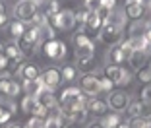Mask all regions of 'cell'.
Masks as SVG:
<instances>
[{"label":"cell","mask_w":151,"mask_h":128,"mask_svg":"<svg viewBox=\"0 0 151 128\" xmlns=\"http://www.w3.org/2000/svg\"><path fill=\"white\" fill-rule=\"evenodd\" d=\"M47 23L49 27H52L54 31L62 29V31H68L76 25V16H74V10H60L58 14L47 18Z\"/></svg>","instance_id":"obj_1"},{"label":"cell","mask_w":151,"mask_h":128,"mask_svg":"<svg viewBox=\"0 0 151 128\" xmlns=\"http://www.w3.org/2000/svg\"><path fill=\"white\" fill-rule=\"evenodd\" d=\"M41 37H43V33H41L39 27L25 29V33H23V35L18 39V47L22 49L23 56H25V54H33V53H35V47L39 45Z\"/></svg>","instance_id":"obj_2"},{"label":"cell","mask_w":151,"mask_h":128,"mask_svg":"<svg viewBox=\"0 0 151 128\" xmlns=\"http://www.w3.org/2000/svg\"><path fill=\"white\" fill-rule=\"evenodd\" d=\"M99 39H101V43L109 45V47H114V45L122 39V27L114 25V23H111V22L103 23L101 31H99Z\"/></svg>","instance_id":"obj_3"},{"label":"cell","mask_w":151,"mask_h":128,"mask_svg":"<svg viewBox=\"0 0 151 128\" xmlns=\"http://www.w3.org/2000/svg\"><path fill=\"white\" fill-rule=\"evenodd\" d=\"M74 54L76 58H83V56H95V47L93 43H91V39H89L85 33H78V35H74Z\"/></svg>","instance_id":"obj_4"},{"label":"cell","mask_w":151,"mask_h":128,"mask_svg":"<svg viewBox=\"0 0 151 128\" xmlns=\"http://www.w3.org/2000/svg\"><path fill=\"white\" fill-rule=\"evenodd\" d=\"M37 14V4L33 2V0H19L18 4H16V8H14V16H16V20H19V22H31L33 18H35Z\"/></svg>","instance_id":"obj_5"},{"label":"cell","mask_w":151,"mask_h":128,"mask_svg":"<svg viewBox=\"0 0 151 128\" xmlns=\"http://www.w3.org/2000/svg\"><path fill=\"white\" fill-rule=\"evenodd\" d=\"M66 43L64 41H56V39H52V41H45V45H43V54L47 58H50V60H60V58H64L66 56Z\"/></svg>","instance_id":"obj_6"},{"label":"cell","mask_w":151,"mask_h":128,"mask_svg":"<svg viewBox=\"0 0 151 128\" xmlns=\"http://www.w3.org/2000/svg\"><path fill=\"white\" fill-rule=\"evenodd\" d=\"M107 103H109V109L116 111V113H122V111H126L128 105H130V95L124 93V91H111Z\"/></svg>","instance_id":"obj_7"},{"label":"cell","mask_w":151,"mask_h":128,"mask_svg":"<svg viewBox=\"0 0 151 128\" xmlns=\"http://www.w3.org/2000/svg\"><path fill=\"white\" fill-rule=\"evenodd\" d=\"M80 89L85 93V95H97L99 91H101V84H99V78L95 74H83L80 80Z\"/></svg>","instance_id":"obj_8"},{"label":"cell","mask_w":151,"mask_h":128,"mask_svg":"<svg viewBox=\"0 0 151 128\" xmlns=\"http://www.w3.org/2000/svg\"><path fill=\"white\" fill-rule=\"evenodd\" d=\"M41 82H43V85L47 89H54L62 84V72L58 70L56 66H50L41 74Z\"/></svg>","instance_id":"obj_9"},{"label":"cell","mask_w":151,"mask_h":128,"mask_svg":"<svg viewBox=\"0 0 151 128\" xmlns=\"http://www.w3.org/2000/svg\"><path fill=\"white\" fill-rule=\"evenodd\" d=\"M85 109H87V113H93V115L97 116H105L109 113V103L107 99H101V97H89L83 101Z\"/></svg>","instance_id":"obj_10"},{"label":"cell","mask_w":151,"mask_h":128,"mask_svg":"<svg viewBox=\"0 0 151 128\" xmlns=\"http://www.w3.org/2000/svg\"><path fill=\"white\" fill-rule=\"evenodd\" d=\"M101 27H103V20L97 16V12L95 10H91L89 12V16H87V20H85V23H83V33L85 35H99V31H101Z\"/></svg>","instance_id":"obj_11"},{"label":"cell","mask_w":151,"mask_h":128,"mask_svg":"<svg viewBox=\"0 0 151 128\" xmlns=\"http://www.w3.org/2000/svg\"><path fill=\"white\" fill-rule=\"evenodd\" d=\"M124 14H126V18H130L132 22H136V20H143V18H145V6H142L139 2L126 4Z\"/></svg>","instance_id":"obj_12"},{"label":"cell","mask_w":151,"mask_h":128,"mask_svg":"<svg viewBox=\"0 0 151 128\" xmlns=\"http://www.w3.org/2000/svg\"><path fill=\"white\" fill-rule=\"evenodd\" d=\"M76 101H85L83 99V91L78 88H68L62 91V97H60V105H66V103H76Z\"/></svg>","instance_id":"obj_13"},{"label":"cell","mask_w":151,"mask_h":128,"mask_svg":"<svg viewBox=\"0 0 151 128\" xmlns=\"http://www.w3.org/2000/svg\"><path fill=\"white\" fill-rule=\"evenodd\" d=\"M43 89H45V85H43V82H41V78H37V80H25V82H23V91H25V95L37 97Z\"/></svg>","instance_id":"obj_14"},{"label":"cell","mask_w":151,"mask_h":128,"mask_svg":"<svg viewBox=\"0 0 151 128\" xmlns=\"http://www.w3.org/2000/svg\"><path fill=\"white\" fill-rule=\"evenodd\" d=\"M35 99H37V103H39L41 107H45V109H52V107L56 105V99H54L52 89H47V88H45Z\"/></svg>","instance_id":"obj_15"},{"label":"cell","mask_w":151,"mask_h":128,"mask_svg":"<svg viewBox=\"0 0 151 128\" xmlns=\"http://www.w3.org/2000/svg\"><path fill=\"white\" fill-rule=\"evenodd\" d=\"M145 60H147L145 51H132V54L128 56V62H130V66H132L134 70H142V68L145 66Z\"/></svg>","instance_id":"obj_16"},{"label":"cell","mask_w":151,"mask_h":128,"mask_svg":"<svg viewBox=\"0 0 151 128\" xmlns=\"http://www.w3.org/2000/svg\"><path fill=\"white\" fill-rule=\"evenodd\" d=\"M122 72H124V68H122V66H114V64H107V66L103 68V74H105V78L111 80L114 85L120 82V78H122Z\"/></svg>","instance_id":"obj_17"},{"label":"cell","mask_w":151,"mask_h":128,"mask_svg":"<svg viewBox=\"0 0 151 128\" xmlns=\"http://www.w3.org/2000/svg\"><path fill=\"white\" fill-rule=\"evenodd\" d=\"M4 56L8 58L10 62H19L23 58V53H22V49L18 47V43H8L4 47Z\"/></svg>","instance_id":"obj_18"},{"label":"cell","mask_w":151,"mask_h":128,"mask_svg":"<svg viewBox=\"0 0 151 128\" xmlns=\"http://www.w3.org/2000/svg\"><path fill=\"white\" fill-rule=\"evenodd\" d=\"M18 74L23 78V82H25V80H37V78H41V72H39V68H37L35 64H22L19 70H18Z\"/></svg>","instance_id":"obj_19"},{"label":"cell","mask_w":151,"mask_h":128,"mask_svg":"<svg viewBox=\"0 0 151 128\" xmlns=\"http://www.w3.org/2000/svg\"><path fill=\"white\" fill-rule=\"evenodd\" d=\"M16 113V105L12 101H0V124H6Z\"/></svg>","instance_id":"obj_20"},{"label":"cell","mask_w":151,"mask_h":128,"mask_svg":"<svg viewBox=\"0 0 151 128\" xmlns=\"http://www.w3.org/2000/svg\"><path fill=\"white\" fill-rule=\"evenodd\" d=\"M147 29H149V23H147L145 20H136V22H132V25H130V37L145 35Z\"/></svg>","instance_id":"obj_21"},{"label":"cell","mask_w":151,"mask_h":128,"mask_svg":"<svg viewBox=\"0 0 151 128\" xmlns=\"http://www.w3.org/2000/svg\"><path fill=\"white\" fill-rule=\"evenodd\" d=\"M107 60H109V64H114V66H120V64H124L126 56L122 54L120 47H112V49L107 53Z\"/></svg>","instance_id":"obj_22"},{"label":"cell","mask_w":151,"mask_h":128,"mask_svg":"<svg viewBox=\"0 0 151 128\" xmlns=\"http://www.w3.org/2000/svg\"><path fill=\"white\" fill-rule=\"evenodd\" d=\"M126 14H124V10H111V14H109V20L107 22H111V23H114V25H118V27H124V23H126V18H124ZM105 22V23H107Z\"/></svg>","instance_id":"obj_23"},{"label":"cell","mask_w":151,"mask_h":128,"mask_svg":"<svg viewBox=\"0 0 151 128\" xmlns=\"http://www.w3.org/2000/svg\"><path fill=\"white\" fill-rule=\"evenodd\" d=\"M130 45H132V49L134 51H149L151 49V45L147 43L145 35H139V37H130Z\"/></svg>","instance_id":"obj_24"},{"label":"cell","mask_w":151,"mask_h":128,"mask_svg":"<svg viewBox=\"0 0 151 128\" xmlns=\"http://www.w3.org/2000/svg\"><path fill=\"white\" fill-rule=\"evenodd\" d=\"M103 124H105V128H116L122 120H120V115L118 113H107V115L103 116V120H101Z\"/></svg>","instance_id":"obj_25"},{"label":"cell","mask_w":151,"mask_h":128,"mask_svg":"<svg viewBox=\"0 0 151 128\" xmlns=\"http://www.w3.org/2000/svg\"><path fill=\"white\" fill-rule=\"evenodd\" d=\"M37 107H39V103H37L35 97H31V95H25V97H23V101H22L23 113H29V115H33Z\"/></svg>","instance_id":"obj_26"},{"label":"cell","mask_w":151,"mask_h":128,"mask_svg":"<svg viewBox=\"0 0 151 128\" xmlns=\"http://www.w3.org/2000/svg\"><path fill=\"white\" fill-rule=\"evenodd\" d=\"M23 33H25V23L19 22V20H14V22L10 23V35L16 37V39H19Z\"/></svg>","instance_id":"obj_27"},{"label":"cell","mask_w":151,"mask_h":128,"mask_svg":"<svg viewBox=\"0 0 151 128\" xmlns=\"http://www.w3.org/2000/svg\"><path fill=\"white\" fill-rule=\"evenodd\" d=\"M60 72H62V82H72V80H76V76H78V68H76L74 64H66Z\"/></svg>","instance_id":"obj_28"},{"label":"cell","mask_w":151,"mask_h":128,"mask_svg":"<svg viewBox=\"0 0 151 128\" xmlns=\"http://www.w3.org/2000/svg\"><path fill=\"white\" fill-rule=\"evenodd\" d=\"M12 80L10 76H0V97H8V93H10V84H12Z\"/></svg>","instance_id":"obj_29"},{"label":"cell","mask_w":151,"mask_h":128,"mask_svg":"<svg viewBox=\"0 0 151 128\" xmlns=\"http://www.w3.org/2000/svg\"><path fill=\"white\" fill-rule=\"evenodd\" d=\"M130 128H151L149 119H142V116H132L128 122Z\"/></svg>","instance_id":"obj_30"},{"label":"cell","mask_w":151,"mask_h":128,"mask_svg":"<svg viewBox=\"0 0 151 128\" xmlns=\"http://www.w3.org/2000/svg\"><path fill=\"white\" fill-rule=\"evenodd\" d=\"M89 12H91L89 8H81V10H78V12H74V16H76V25H78V27H83V23H85V20H87Z\"/></svg>","instance_id":"obj_31"},{"label":"cell","mask_w":151,"mask_h":128,"mask_svg":"<svg viewBox=\"0 0 151 128\" xmlns=\"http://www.w3.org/2000/svg\"><path fill=\"white\" fill-rule=\"evenodd\" d=\"M45 128H62L60 116L58 115H49L47 119H45Z\"/></svg>","instance_id":"obj_32"},{"label":"cell","mask_w":151,"mask_h":128,"mask_svg":"<svg viewBox=\"0 0 151 128\" xmlns=\"http://www.w3.org/2000/svg\"><path fill=\"white\" fill-rule=\"evenodd\" d=\"M60 12V4H58L56 0H49L47 2V12H45V16L47 18H50V16H54V14Z\"/></svg>","instance_id":"obj_33"},{"label":"cell","mask_w":151,"mask_h":128,"mask_svg":"<svg viewBox=\"0 0 151 128\" xmlns=\"http://www.w3.org/2000/svg\"><path fill=\"white\" fill-rule=\"evenodd\" d=\"M23 126L25 128H45V120L39 119V116H35V115H31V119L27 120Z\"/></svg>","instance_id":"obj_34"},{"label":"cell","mask_w":151,"mask_h":128,"mask_svg":"<svg viewBox=\"0 0 151 128\" xmlns=\"http://www.w3.org/2000/svg\"><path fill=\"white\" fill-rule=\"evenodd\" d=\"M142 119H151V103H145V101H139V115Z\"/></svg>","instance_id":"obj_35"},{"label":"cell","mask_w":151,"mask_h":128,"mask_svg":"<svg viewBox=\"0 0 151 128\" xmlns=\"http://www.w3.org/2000/svg\"><path fill=\"white\" fill-rule=\"evenodd\" d=\"M31 23H33V27H39V29H41V27L47 25V16H45V14H39V12H37V14H35V18L31 20Z\"/></svg>","instance_id":"obj_36"},{"label":"cell","mask_w":151,"mask_h":128,"mask_svg":"<svg viewBox=\"0 0 151 128\" xmlns=\"http://www.w3.org/2000/svg\"><path fill=\"white\" fill-rule=\"evenodd\" d=\"M76 62H78V68H81V70H87V68L91 66V62H93V56H83V58H76Z\"/></svg>","instance_id":"obj_37"},{"label":"cell","mask_w":151,"mask_h":128,"mask_svg":"<svg viewBox=\"0 0 151 128\" xmlns=\"http://www.w3.org/2000/svg\"><path fill=\"white\" fill-rule=\"evenodd\" d=\"M19 91H22V85H19L16 80H12V84H10V93H8V97H16V95H19Z\"/></svg>","instance_id":"obj_38"},{"label":"cell","mask_w":151,"mask_h":128,"mask_svg":"<svg viewBox=\"0 0 151 128\" xmlns=\"http://www.w3.org/2000/svg\"><path fill=\"white\" fill-rule=\"evenodd\" d=\"M99 84H101V91H112V88H114V84L107 78H103V80L99 78Z\"/></svg>","instance_id":"obj_39"},{"label":"cell","mask_w":151,"mask_h":128,"mask_svg":"<svg viewBox=\"0 0 151 128\" xmlns=\"http://www.w3.org/2000/svg\"><path fill=\"white\" fill-rule=\"evenodd\" d=\"M120 51H122V54H124V56H126V60H128V56H130V54H132V45H130V39L128 41H124V43H122V45H120Z\"/></svg>","instance_id":"obj_40"},{"label":"cell","mask_w":151,"mask_h":128,"mask_svg":"<svg viewBox=\"0 0 151 128\" xmlns=\"http://www.w3.org/2000/svg\"><path fill=\"white\" fill-rule=\"evenodd\" d=\"M142 101H145V103H151V84H147L145 88L142 89Z\"/></svg>","instance_id":"obj_41"},{"label":"cell","mask_w":151,"mask_h":128,"mask_svg":"<svg viewBox=\"0 0 151 128\" xmlns=\"http://www.w3.org/2000/svg\"><path fill=\"white\" fill-rule=\"evenodd\" d=\"M139 72V80L142 82H151V70L149 68H142V70H138Z\"/></svg>","instance_id":"obj_42"},{"label":"cell","mask_w":151,"mask_h":128,"mask_svg":"<svg viewBox=\"0 0 151 128\" xmlns=\"http://www.w3.org/2000/svg\"><path fill=\"white\" fill-rule=\"evenodd\" d=\"M95 12H97V16H99V18L103 20V23H105V22L109 20V14H111V12H109L107 8H103V6H99V8L95 10Z\"/></svg>","instance_id":"obj_43"},{"label":"cell","mask_w":151,"mask_h":128,"mask_svg":"<svg viewBox=\"0 0 151 128\" xmlns=\"http://www.w3.org/2000/svg\"><path fill=\"white\" fill-rule=\"evenodd\" d=\"M130 82H132V74H130L128 70H124L122 72V78H120V82H118V85H128Z\"/></svg>","instance_id":"obj_44"},{"label":"cell","mask_w":151,"mask_h":128,"mask_svg":"<svg viewBox=\"0 0 151 128\" xmlns=\"http://www.w3.org/2000/svg\"><path fill=\"white\" fill-rule=\"evenodd\" d=\"M126 111L130 113V116H138L139 115V103H130Z\"/></svg>","instance_id":"obj_45"},{"label":"cell","mask_w":151,"mask_h":128,"mask_svg":"<svg viewBox=\"0 0 151 128\" xmlns=\"http://www.w3.org/2000/svg\"><path fill=\"white\" fill-rule=\"evenodd\" d=\"M101 6H103V8H107L109 12H111V10L116 8V0H101Z\"/></svg>","instance_id":"obj_46"},{"label":"cell","mask_w":151,"mask_h":128,"mask_svg":"<svg viewBox=\"0 0 151 128\" xmlns=\"http://www.w3.org/2000/svg\"><path fill=\"white\" fill-rule=\"evenodd\" d=\"M101 6V0H85V8L89 10H97Z\"/></svg>","instance_id":"obj_47"},{"label":"cell","mask_w":151,"mask_h":128,"mask_svg":"<svg viewBox=\"0 0 151 128\" xmlns=\"http://www.w3.org/2000/svg\"><path fill=\"white\" fill-rule=\"evenodd\" d=\"M8 64H10V60L4 56V54H0V70H6V68H8Z\"/></svg>","instance_id":"obj_48"},{"label":"cell","mask_w":151,"mask_h":128,"mask_svg":"<svg viewBox=\"0 0 151 128\" xmlns=\"http://www.w3.org/2000/svg\"><path fill=\"white\" fill-rule=\"evenodd\" d=\"M85 128H105V124H103L101 120H93V122H89Z\"/></svg>","instance_id":"obj_49"},{"label":"cell","mask_w":151,"mask_h":128,"mask_svg":"<svg viewBox=\"0 0 151 128\" xmlns=\"http://www.w3.org/2000/svg\"><path fill=\"white\" fill-rule=\"evenodd\" d=\"M6 22H8V18H6V14H0V27L4 25Z\"/></svg>","instance_id":"obj_50"},{"label":"cell","mask_w":151,"mask_h":128,"mask_svg":"<svg viewBox=\"0 0 151 128\" xmlns=\"http://www.w3.org/2000/svg\"><path fill=\"white\" fill-rule=\"evenodd\" d=\"M138 2L142 6H145V8H147V6H151V0H138Z\"/></svg>","instance_id":"obj_51"},{"label":"cell","mask_w":151,"mask_h":128,"mask_svg":"<svg viewBox=\"0 0 151 128\" xmlns=\"http://www.w3.org/2000/svg\"><path fill=\"white\" fill-rule=\"evenodd\" d=\"M145 39H147V43L151 45V27H149V29H147V33H145Z\"/></svg>","instance_id":"obj_52"},{"label":"cell","mask_w":151,"mask_h":128,"mask_svg":"<svg viewBox=\"0 0 151 128\" xmlns=\"http://www.w3.org/2000/svg\"><path fill=\"white\" fill-rule=\"evenodd\" d=\"M8 128H25V126H23V124H18V122H16V124H10Z\"/></svg>","instance_id":"obj_53"},{"label":"cell","mask_w":151,"mask_h":128,"mask_svg":"<svg viewBox=\"0 0 151 128\" xmlns=\"http://www.w3.org/2000/svg\"><path fill=\"white\" fill-rule=\"evenodd\" d=\"M116 128H130V126H128V122H120Z\"/></svg>","instance_id":"obj_54"},{"label":"cell","mask_w":151,"mask_h":128,"mask_svg":"<svg viewBox=\"0 0 151 128\" xmlns=\"http://www.w3.org/2000/svg\"><path fill=\"white\" fill-rule=\"evenodd\" d=\"M35 4H45V2H49V0H33Z\"/></svg>","instance_id":"obj_55"},{"label":"cell","mask_w":151,"mask_h":128,"mask_svg":"<svg viewBox=\"0 0 151 128\" xmlns=\"http://www.w3.org/2000/svg\"><path fill=\"white\" fill-rule=\"evenodd\" d=\"M4 47H6V45H2V43H0V54H4Z\"/></svg>","instance_id":"obj_56"},{"label":"cell","mask_w":151,"mask_h":128,"mask_svg":"<svg viewBox=\"0 0 151 128\" xmlns=\"http://www.w3.org/2000/svg\"><path fill=\"white\" fill-rule=\"evenodd\" d=\"M0 14H4V4L0 2Z\"/></svg>","instance_id":"obj_57"},{"label":"cell","mask_w":151,"mask_h":128,"mask_svg":"<svg viewBox=\"0 0 151 128\" xmlns=\"http://www.w3.org/2000/svg\"><path fill=\"white\" fill-rule=\"evenodd\" d=\"M134 2H138V0H126V4H134Z\"/></svg>","instance_id":"obj_58"},{"label":"cell","mask_w":151,"mask_h":128,"mask_svg":"<svg viewBox=\"0 0 151 128\" xmlns=\"http://www.w3.org/2000/svg\"><path fill=\"white\" fill-rule=\"evenodd\" d=\"M149 70H151V62H149Z\"/></svg>","instance_id":"obj_59"}]
</instances>
